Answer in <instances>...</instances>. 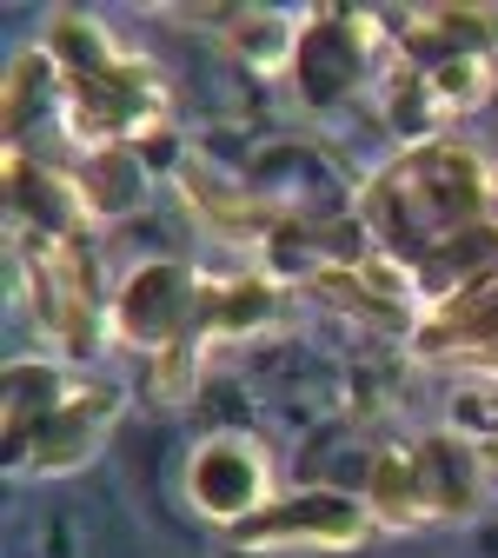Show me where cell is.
<instances>
[{
	"instance_id": "obj_1",
	"label": "cell",
	"mask_w": 498,
	"mask_h": 558,
	"mask_svg": "<svg viewBox=\"0 0 498 558\" xmlns=\"http://www.w3.org/2000/svg\"><path fill=\"white\" fill-rule=\"evenodd\" d=\"M498 167L472 140H418L360 180L366 240L412 279L418 306H439L498 272Z\"/></svg>"
},
{
	"instance_id": "obj_2",
	"label": "cell",
	"mask_w": 498,
	"mask_h": 558,
	"mask_svg": "<svg viewBox=\"0 0 498 558\" xmlns=\"http://www.w3.org/2000/svg\"><path fill=\"white\" fill-rule=\"evenodd\" d=\"M392 53L379 81V126L399 147L446 140L498 87V8L491 0H433L386 14Z\"/></svg>"
},
{
	"instance_id": "obj_3",
	"label": "cell",
	"mask_w": 498,
	"mask_h": 558,
	"mask_svg": "<svg viewBox=\"0 0 498 558\" xmlns=\"http://www.w3.org/2000/svg\"><path fill=\"white\" fill-rule=\"evenodd\" d=\"M40 47L60 74V126L74 133L81 154H100V147L154 154V140L173 120V94L147 53H133L87 8H53L40 21Z\"/></svg>"
},
{
	"instance_id": "obj_4",
	"label": "cell",
	"mask_w": 498,
	"mask_h": 558,
	"mask_svg": "<svg viewBox=\"0 0 498 558\" xmlns=\"http://www.w3.org/2000/svg\"><path fill=\"white\" fill-rule=\"evenodd\" d=\"M0 412H8V472L14 478H66L87 472L113 426L126 392L81 366V360H53V353H14L8 379H0Z\"/></svg>"
},
{
	"instance_id": "obj_5",
	"label": "cell",
	"mask_w": 498,
	"mask_h": 558,
	"mask_svg": "<svg viewBox=\"0 0 498 558\" xmlns=\"http://www.w3.org/2000/svg\"><path fill=\"white\" fill-rule=\"evenodd\" d=\"M485 493H491V472H485L478 446L465 433H452V426L379 446L366 459V478H360V499H366L373 525H386V532L472 519Z\"/></svg>"
},
{
	"instance_id": "obj_6",
	"label": "cell",
	"mask_w": 498,
	"mask_h": 558,
	"mask_svg": "<svg viewBox=\"0 0 498 558\" xmlns=\"http://www.w3.org/2000/svg\"><path fill=\"white\" fill-rule=\"evenodd\" d=\"M14 259V306L34 319V339L53 360H94L107 339V306L100 293V240H8Z\"/></svg>"
},
{
	"instance_id": "obj_7",
	"label": "cell",
	"mask_w": 498,
	"mask_h": 558,
	"mask_svg": "<svg viewBox=\"0 0 498 558\" xmlns=\"http://www.w3.org/2000/svg\"><path fill=\"white\" fill-rule=\"evenodd\" d=\"M386 53H392L386 8H306L287 81L306 100V113L332 120L360 100H379Z\"/></svg>"
},
{
	"instance_id": "obj_8",
	"label": "cell",
	"mask_w": 498,
	"mask_h": 558,
	"mask_svg": "<svg viewBox=\"0 0 498 558\" xmlns=\"http://www.w3.org/2000/svg\"><path fill=\"white\" fill-rule=\"evenodd\" d=\"M107 339L139 360L186 353L206 366V272L186 259H139L113 287Z\"/></svg>"
},
{
	"instance_id": "obj_9",
	"label": "cell",
	"mask_w": 498,
	"mask_h": 558,
	"mask_svg": "<svg viewBox=\"0 0 498 558\" xmlns=\"http://www.w3.org/2000/svg\"><path fill=\"white\" fill-rule=\"evenodd\" d=\"M373 512L360 493H332V485H306V493H279L266 512L240 519L227 532L233 551H360L373 538Z\"/></svg>"
},
{
	"instance_id": "obj_10",
	"label": "cell",
	"mask_w": 498,
	"mask_h": 558,
	"mask_svg": "<svg viewBox=\"0 0 498 558\" xmlns=\"http://www.w3.org/2000/svg\"><path fill=\"white\" fill-rule=\"evenodd\" d=\"M186 499H193L199 519L233 532L240 519H253V512H266L279 499L272 493V452L253 433H212L186 459Z\"/></svg>"
},
{
	"instance_id": "obj_11",
	"label": "cell",
	"mask_w": 498,
	"mask_h": 558,
	"mask_svg": "<svg viewBox=\"0 0 498 558\" xmlns=\"http://www.w3.org/2000/svg\"><path fill=\"white\" fill-rule=\"evenodd\" d=\"M412 360H446V366H472V373H498V272L478 287L425 306L412 326Z\"/></svg>"
},
{
	"instance_id": "obj_12",
	"label": "cell",
	"mask_w": 498,
	"mask_h": 558,
	"mask_svg": "<svg viewBox=\"0 0 498 558\" xmlns=\"http://www.w3.org/2000/svg\"><path fill=\"white\" fill-rule=\"evenodd\" d=\"M74 180H81V199H87L94 227H113V220H133L139 206H147L154 154L147 147H100V154H81Z\"/></svg>"
},
{
	"instance_id": "obj_13",
	"label": "cell",
	"mask_w": 498,
	"mask_h": 558,
	"mask_svg": "<svg viewBox=\"0 0 498 558\" xmlns=\"http://www.w3.org/2000/svg\"><path fill=\"white\" fill-rule=\"evenodd\" d=\"M60 120V74L40 40H27L8 66V147H34V126L40 120Z\"/></svg>"
},
{
	"instance_id": "obj_14",
	"label": "cell",
	"mask_w": 498,
	"mask_h": 558,
	"mask_svg": "<svg viewBox=\"0 0 498 558\" xmlns=\"http://www.w3.org/2000/svg\"><path fill=\"white\" fill-rule=\"evenodd\" d=\"M491 214H498V193H491Z\"/></svg>"
}]
</instances>
